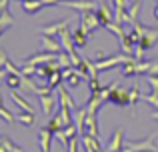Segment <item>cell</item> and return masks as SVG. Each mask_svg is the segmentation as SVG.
I'll list each match as a JSON object with an SVG mask.
<instances>
[{
  "label": "cell",
  "mask_w": 158,
  "mask_h": 152,
  "mask_svg": "<svg viewBox=\"0 0 158 152\" xmlns=\"http://www.w3.org/2000/svg\"><path fill=\"white\" fill-rule=\"evenodd\" d=\"M128 58H132V56L126 54V52H120V54H112V56H106V58H102V60H94V62H96V68L100 72H106V70H110V68L118 66V64H124Z\"/></svg>",
  "instance_id": "1"
},
{
  "label": "cell",
  "mask_w": 158,
  "mask_h": 152,
  "mask_svg": "<svg viewBox=\"0 0 158 152\" xmlns=\"http://www.w3.org/2000/svg\"><path fill=\"white\" fill-rule=\"evenodd\" d=\"M80 26L84 28L90 36H92L94 32H98V28H100L102 24H100V18H98L96 10H86V12H82V16H80Z\"/></svg>",
  "instance_id": "2"
},
{
  "label": "cell",
  "mask_w": 158,
  "mask_h": 152,
  "mask_svg": "<svg viewBox=\"0 0 158 152\" xmlns=\"http://www.w3.org/2000/svg\"><path fill=\"white\" fill-rule=\"evenodd\" d=\"M108 102H112V104H116V106H130V92H128L126 88L114 86L110 96H108Z\"/></svg>",
  "instance_id": "3"
},
{
  "label": "cell",
  "mask_w": 158,
  "mask_h": 152,
  "mask_svg": "<svg viewBox=\"0 0 158 152\" xmlns=\"http://www.w3.org/2000/svg\"><path fill=\"white\" fill-rule=\"evenodd\" d=\"M64 6L74 8L78 12H86V10H98V2L96 0H64Z\"/></svg>",
  "instance_id": "4"
},
{
  "label": "cell",
  "mask_w": 158,
  "mask_h": 152,
  "mask_svg": "<svg viewBox=\"0 0 158 152\" xmlns=\"http://www.w3.org/2000/svg\"><path fill=\"white\" fill-rule=\"evenodd\" d=\"M122 148H124V132H122V128H116L112 132V136H110L104 150L106 152H120Z\"/></svg>",
  "instance_id": "5"
},
{
  "label": "cell",
  "mask_w": 158,
  "mask_h": 152,
  "mask_svg": "<svg viewBox=\"0 0 158 152\" xmlns=\"http://www.w3.org/2000/svg\"><path fill=\"white\" fill-rule=\"evenodd\" d=\"M58 40H60L62 50H64V52H68V54L76 52V46H74V38H72V34H70L68 26H64L60 32H58Z\"/></svg>",
  "instance_id": "6"
},
{
  "label": "cell",
  "mask_w": 158,
  "mask_h": 152,
  "mask_svg": "<svg viewBox=\"0 0 158 152\" xmlns=\"http://www.w3.org/2000/svg\"><path fill=\"white\" fill-rule=\"evenodd\" d=\"M52 138H54V132H50L48 126H42L38 130V144L42 152H52Z\"/></svg>",
  "instance_id": "7"
},
{
  "label": "cell",
  "mask_w": 158,
  "mask_h": 152,
  "mask_svg": "<svg viewBox=\"0 0 158 152\" xmlns=\"http://www.w3.org/2000/svg\"><path fill=\"white\" fill-rule=\"evenodd\" d=\"M40 44H42V48L46 52H62V44L60 40H56L54 36H48V34H42V38H40Z\"/></svg>",
  "instance_id": "8"
},
{
  "label": "cell",
  "mask_w": 158,
  "mask_h": 152,
  "mask_svg": "<svg viewBox=\"0 0 158 152\" xmlns=\"http://www.w3.org/2000/svg\"><path fill=\"white\" fill-rule=\"evenodd\" d=\"M138 76V58L132 56L122 64V78H134Z\"/></svg>",
  "instance_id": "9"
},
{
  "label": "cell",
  "mask_w": 158,
  "mask_h": 152,
  "mask_svg": "<svg viewBox=\"0 0 158 152\" xmlns=\"http://www.w3.org/2000/svg\"><path fill=\"white\" fill-rule=\"evenodd\" d=\"M40 104H42V112L46 114V118H50V114H52V110H54V104H56V98H54V94L52 92H48V94H40Z\"/></svg>",
  "instance_id": "10"
},
{
  "label": "cell",
  "mask_w": 158,
  "mask_h": 152,
  "mask_svg": "<svg viewBox=\"0 0 158 152\" xmlns=\"http://www.w3.org/2000/svg\"><path fill=\"white\" fill-rule=\"evenodd\" d=\"M86 114H88L86 106H84V108H76V110H74V124L78 126V134H80V136H82V132L86 130Z\"/></svg>",
  "instance_id": "11"
},
{
  "label": "cell",
  "mask_w": 158,
  "mask_h": 152,
  "mask_svg": "<svg viewBox=\"0 0 158 152\" xmlns=\"http://www.w3.org/2000/svg\"><path fill=\"white\" fill-rule=\"evenodd\" d=\"M58 100H60V104H66V106H70L72 110H76L78 108V104H76V100H74L72 96L68 94V90H66V86H58Z\"/></svg>",
  "instance_id": "12"
},
{
  "label": "cell",
  "mask_w": 158,
  "mask_h": 152,
  "mask_svg": "<svg viewBox=\"0 0 158 152\" xmlns=\"http://www.w3.org/2000/svg\"><path fill=\"white\" fill-rule=\"evenodd\" d=\"M88 36H90V34L84 30V28H82V26H78L76 30L72 32L74 46H76V48H84V46H86V42H88Z\"/></svg>",
  "instance_id": "13"
},
{
  "label": "cell",
  "mask_w": 158,
  "mask_h": 152,
  "mask_svg": "<svg viewBox=\"0 0 158 152\" xmlns=\"http://www.w3.org/2000/svg\"><path fill=\"white\" fill-rule=\"evenodd\" d=\"M10 96H12V100H14V104L18 106L20 110H26V112H34V106L30 104V102L28 100H24L22 96H20L18 92H16V90H10ZM36 114V112H34Z\"/></svg>",
  "instance_id": "14"
},
{
  "label": "cell",
  "mask_w": 158,
  "mask_h": 152,
  "mask_svg": "<svg viewBox=\"0 0 158 152\" xmlns=\"http://www.w3.org/2000/svg\"><path fill=\"white\" fill-rule=\"evenodd\" d=\"M96 14H98V18H100V24H102V26H106L108 22H112V20H114L110 6H106V4H100V6H98Z\"/></svg>",
  "instance_id": "15"
},
{
  "label": "cell",
  "mask_w": 158,
  "mask_h": 152,
  "mask_svg": "<svg viewBox=\"0 0 158 152\" xmlns=\"http://www.w3.org/2000/svg\"><path fill=\"white\" fill-rule=\"evenodd\" d=\"M4 82H6V86H8L10 90H16V88L22 90V74L8 72V74H6V80H4Z\"/></svg>",
  "instance_id": "16"
},
{
  "label": "cell",
  "mask_w": 158,
  "mask_h": 152,
  "mask_svg": "<svg viewBox=\"0 0 158 152\" xmlns=\"http://www.w3.org/2000/svg\"><path fill=\"white\" fill-rule=\"evenodd\" d=\"M64 26H68V20H60V22H54L50 26H44L40 30V34H48V36H58V32L62 30Z\"/></svg>",
  "instance_id": "17"
},
{
  "label": "cell",
  "mask_w": 158,
  "mask_h": 152,
  "mask_svg": "<svg viewBox=\"0 0 158 152\" xmlns=\"http://www.w3.org/2000/svg\"><path fill=\"white\" fill-rule=\"evenodd\" d=\"M80 142H82V146H88V148H94V150H98V152L102 150L100 138H94V136H90V134H82Z\"/></svg>",
  "instance_id": "18"
},
{
  "label": "cell",
  "mask_w": 158,
  "mask_h": 152,
  "mask_svg": "<svg viewBox=\"0 0 158 152\" xmlns=\"http://www.w3.org/2000/svg\"><path fill=\"white\" fill-rule=\"evenodd\" d=\"M16 120H18L22 126H34L36 114H34V112H26V110H20L18 116H16Z\"/></svg>",
  "instance_id": "19"
},
{
  "label": "cell",
  "mask_w": 158,
  "mask_h": 152,
  "mask_svg": "<svg viewBox=\"0 0 158 152\" xmlns=\"http://www.w3.org/2000/svg\"><path fill=\"white\" fill-rule=\"evenodd\" d=\"M82 80H84V76L78 72V68H76V66H74V68H72V72L66 76V86H70V88H76V86L80 84Z\"/></svg>",
  "instance_id": "20"
},
{
  "label": "cell",
  "mask_w": 158,
  "mask_h": 152,
  "mask_svg": "<svg viewBox=\"0 0 158 152\" xmlns=\"http://www.w3.org/2000/svg\"><path fill=\"white\" fill-rule=\"evenodd\" d=\"M48 128H50V132H54V134H56L58 132V130H62V128H64V122H62V116H60V114H56V116H54V118H48Z\"/></svg>",
  "instance_id": "21"
},
{
  "label": "cell",
  "mask_w": 158,
  "mask_h": 152,
  "mask_svg": "<svg viewBox=\"0 0 158 152\" xmlns=\"http://www.w3.org/2000/svg\"><path fill=\"white\" fill-rule=\"evenodd\" d=\"M62 80H64V76H62V70H54L50 76H48V86L54 90V88H58V86L62 84Z\"/></svg>",
  "instance_id": "22"
},
{
  "label": "cell",
  "mask_w": 158,
  "mask_h": 152,
  "mask_svg": "<svg viewBox=\"0 0 158 152\" xmlns=\"http://www.w3.org/2000/svg\"><path fill=\"white\" fill-rule=\"evenodd\" d=\"M14 22H16V20H14V16H12V14H10V10L6 8V10H4L2 14H0V26H2V28H6V30H8V28H10Z\"/></svg>",
  "instance_id": "23"
},
{
  "label": "cell",
  "mask_w": 158,
  "mask_h": 152,
  "mask_svg": "<svg viewBox=\"0 0 158 152\" xmlns=\"http://www.w3.org/2000/svg\"><path fill=\"white\" fill-rule=\"evenodd\" d=\"M130 106L132 108H136V104H138V100L142 98V94H140V86H138V82H134V86H132L130 90Z\"/></svg>",
  "instance_id": "24"
},
{
  "label": "cell",
  "mask_w": 158,
  "mask_h": 152,
  "mask_svg": "<svg viewBox=\"0 0 158 152\" xmlns=\"http://www.w3.org/2000/svg\"><path fill=\"white\" fill-rule=\"evenodd\" d=\"M104 28H106L108 32H112V34H116V36H118V38H120V36H124L122 24H118V22H116V20H112V22H108Z\"/></svg>",
  "instance_id": "25"
},
{
  "label": "cell",
  "mask_w": 158,
  "mask_h": 152,
  "mask_svg": "<svg viewBox=\"0 0 158 152\" xmlns=\"http://www.w3.org/2000/svg\"><path fill=\"white\" fill-rule=\"evenodd\" d=\"M128 14H130V20H132V24H134V22H140V20H138V14H140V2H130V8H128Z\"/></svg>",
  "instance_id": "26"
},
{
  "label": "cell",
  "mask_w": 158,
  "mask_h": 152,
  "mask_svg": "<svg viewBox=\"0 0 158 152\" xmlns=\"http://www.w3.org/2000/svg\"><path fill=\"white\" fill-rule=\"evenodd\" d=\"M0 118H2L4 122H8V124L16 122V116H14V114H12L8 108H4V106H0Z\"/></svg>",
  "instance_id": "27"
},
{
  "label": "cell",
  "mask_w": 158,
  "mask_h": 152,
  "mask_svg": "<svg viewBox=\"0 0 158 152\" xmlns=\"http://www.w3.org/2000/svg\"><path fill=\"white\" fill-rule=\"evenodd\" d=\"M88 86H90V94H96V92H100V90H102V84H100V80H98V76L90 78Z\"/></svg>",
  "instance_id": "28"
},
{
  "label": "cell",
  "mask_w": 158,
  "mask_h": 152,
  "mask_svg": "<svg viewBox=\"0 0 158 152\" xmlns=\"http://www.w3.org/2000/svg\"><path fill=\"white\" fill-rule=\"evenodd\" d=\"M144 78H146V82L150 84L152 90H158V74H146Z\"/></svg>",
  "instance_id": "29"
},
{
  "label": "cell",
  "mask_w": 158,
  "mask_h": 152,
  "mask_svg": "<svg viewBox=\"0 0 158 152\" xmlns=\"http://www.w3.org/2000/svg\"><path fill=\"white\" fill-rule=\"evenodd\" d=\"M4 142H6V144L12 148V152H24V148H22V146H18L16 142H12L10 138H6V136H4Z\"/></svg>",
  "instance_id": "30"
},
{
  "label": "cell",
  "mask_w": 158,
  "mask_h": 152,
  "mask_svg": "<svg viewBox=\"0 0 158 152\" xmlns=\"http://www.w3.org/2000/svg\"><path fill=\"white\" fill-rule=\"evenodd\" d=\"M148 74H158V58H154L150 62V72Z\"/></svg>",
  "instance_id": "31"
},
{
  "label": "cell",
  "mask_w": 158,
  "mask_h": 152,
  "mask_svg": "<svg viewBox=\"0 0 158 152\" xmlns=\"http://www.w3.org/2000/svg\"><path fill=\"white\" fill-rule=\"evenodd\" d=\"M8 6H10V0H0V14H2Z\"/></svg>",
  "instance_id": "32"
},
{
  "label": "cell",
  "mask_w": 158,
  "mask_h": 152,
  "mask_svg": "<svg viewBox=\"0 0 158 152\" xmlns=\"http://www.w3.org/2000/svg\"><path fill=\"white\" fill-rule=\"evenodd\" d=\"M102 58H106V54L102 50H96V52H94V60H102Z\"/></svg>",
  "instance_id": "33"
},
{
  "label": "cell",
  "mask_w": 158,
  "mask_h": 152,
  "mask_svg": "<svg viewBox=\"0 0 158 152\" xmlns=\"http://www.w3.org/2000/svg\"><path fill=\"white\" fill-rule=\"evenodd\" d=\"M6 68H0V82H2V80H6Z\"/></svg>",
  "instance_id": "34"
},
{
  "label": "cell",
  "mask_w": 158,
  "mask_h": 152,
  "mask_svg": "<svg viewBox=\"0 0 158 152\" xmlns=\"http://www.w3.org/2000/svg\"><path fill=\"white\" fill-rule=\"evenodd\" d=\"M150 118H152V120H158V110H156V112H152V114H150Z\"/></svg>",
  "instance_id": "35"
},
{
  "label": "cell",
  "mask_w": 158,
  "mask_h": 152,
  "mask_svg": "<svg viewBox=\"0 0 158 152\" xmlns=\"http://www.w3.org/2000/svg\"><path fill=\"white\" fill-rule=\"evenodd\" d=\"M154 18L158 20V2H156V6H154Z\"/></svg>",
  "instance_id": "36"
},
{
  "label": "cell",
  "mask_w": 158,
  "mask_h": 152,
  "mask_svg": "<svg viewBox=\"0 0 158 152\" xmlns=\"http://www.w3.org/2000/svg\"><path fill=\"white\" fill-rule=\"evenodd\" d=\"M4 32H6V28H2V26H0V36H2Z\"/></svg>",
  "instance_id": "37"
},
{
  "label": "cell",
  "mask_w": 158,
  "mask_h": 152,
  "mask_svg": "<svg viewBox=\"0 0 158 152\" xmlns=\"http://www.w3.org/2000/svg\"><path fill=\"white\" fill-rule=\"evenodd\" d=\"M0 106H4V98H2V94H0Z\"/></svg>",
  "instance_id": "38"
},
{
  "label": "cell",
  "mask_w": 158,
  "mask_h": 152,
  "mask_svg": "<svg viewBox=\"0 0 158 152\" xmlns=\"http://www.w3.org/2000/svg\"><path fill=\"white\" fill-rule=\"evenodd\" d=\"M130 2H140V0H130Z\"/></svg>",
  "instance_id": "39"
},
{
  "label": "cell",
  "mask_w": 158,
  "mask_h": 152,
  "mask_svg": "<svg viewBox=\"0 0 158 152\" xmlns=\"http://www.w3.org/2000/svg\"><path fill=\"white\" fill-rule=\"evenodd\" d=\"M2 138H4V136H0V144H2Z\"/></svg>",
  "instance_id": "40"
},
{
  "label": "cell",
  "mask_w": 158,
  "mask_h": 152,
  "mask_svg": "<svg viewBox=\"0 0 158 152\" xmlns=\"http://www.w3.org/2000/svg\"><path fill=\"white\" fill-rule=\"evenodd\" d=\"M100 152H106V150H100Z\"/></svg>",
  "instance_id": "41"
}]
</instances>
